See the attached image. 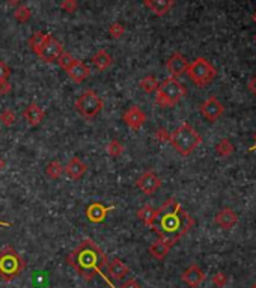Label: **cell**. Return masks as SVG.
<instances>
[{"label": "cell", "mask_w": 256, "mask_h": 288, "mask_svg": "<svg viewBox=\"0 0 256 288\" xmlns=\"http://www.w3.org/2000/svg\"><path fill=\"white\" fill-rule=\"evenodd\" d=\"M193 225V218L174 198H170L160 208H157L155 219L149 228L158 234V238L175 244L192 230Z\"/></svg>", "instance_id": "1"}, {"label": "cell", "mask_w": 256, "mask_h": 288, "mask_svg": "<svg viewBox=\"0 0 256 288\" xmlns=\"http://www.w3.org/2000/svg\"><path fill=\"white\" fill-rule=\"evenodd\" d=\"M66 262L71 268H74L84 280H92L97 274L104 279V282L115 288L113 282L106 278L104 268H107L109 260L104 250L91 238H84L81 243L66 256Z\"/></svg>", "instance_id": "2"}, {"label": "cell", "mask_w": 256, "mask_h": 288, "mask_svg": "<svg viewBox=\"0 0 256 288\" xmlns=\"http://www.w3.org/2000/svg\"><path fill=\"white\" fill-rule=\"evenodd\" d=\"M169 142L178 154L187 157L202 144V136L189 122H184L174 133H170Z\"/></svg>", "instance_id": "3"}, {"label": "cell", "mask_w": 256, "mask_h": 288, "mask_svg": "<svg viewBox=\"0 0 256 288\" xmlns=\"http://www.w3.org/2000/svg\"><path fill=\"white\" fill-rule=\"evenodd\" d=\"M155 92H157L155 103L158 106H161V108H174L186 97L187 89L181 82H178V78L169 77L163 83L158 84V89Z\"/></svg>", "instance_id": "4"}, {"label": "cell", "mask_w": 256, "mask_h": 288, "mask_svg": "<svg viewBox=\"0 0 256 288\" xmlns=\"http://www.w3.org/2000/svg\"><path fill=\"white\" fill-rule=\"evenodd\" d=\"M26 268L23 256L12 248L6 246L0 250V278L9 282L18 278Z\"/></svg>", "instance_id": "5"}, {"label": "cell", "mask_w": 256, "mask_h": 288, "mask_svg": "<svg viewBox=\"0 0 256 288\" xmlns=\"http://www.w3.org/2000/svg\"><path fill=\"white\" fill-rule=\"evenodd\" d=\"M187 74L190 77V80L199 86V88H205L208 86L214 78H216V68L211 65L210 60H207L205 58H198L195 59L192 64H189L187 68Z\"/></svg>", "instance_id": "6"}, {"label": "cell", "mask_w": 256, "mask_h": 288, "mask_svg": "<svg viewBox=\"0 0 256 288\" xmlns=\"http://www.w3.org/2000/svg\"><path fill=\"white\" fill-rule=\"evenodd\" d=\"M103 106H104V103H103L101 97L94 89H88V90L81 92V95L75 100V109L86 120L95 118L103 110Z\"/></svg>", "instance_id": "7"}, {"label": "cell", "mask_w": 256, "mask_h": 288, "mask_svg": "<svg viewBox=\"0 0 256 288\" xmlns=\"http://www.w3.org/2000/svg\"><path fill=\"white\" fill-rule=\"evenodd\" d=\"M63 53V46L56 40L53 38L51 35H48V38L45 40V42L42 44V47L38 50V56L45 62V64H53V62H57L59 56Z\"/></svg>", "instance_id": "8"}, {"label": "cell", "mask_w": 256, "mask_h": 288, "mask_svg": "<svg viewBox=\"0 0 256 288\" xmlns=\"http://www.w3.org/2000/svg\"><path fill=\"white\" fill-rule=\"evenodd\" d=\"M136 186H137L139 190L143 192V194L152 195V194H155V192L161 187V180H160L152 170H146V172H143V174L137 178Z\"/></svg>", "instance_id": "9"}, {"label": "cell", "mask_w": 256, "mask_h": 288, "mask_svg": "<svg viewBox=\"0 0 256 288\" xmlns=\"http://www.w3.org/2000/svg\"><path fill=\"white\" fill-rule=\"evenodd\" d=\"M199 110H201V114L204 115L205 120L214 122V121H217V120L223 115L225 106H223L216 97H210L208 100H205V102L201 104V109H199Z\"/></svg>", "instance_id": "10"}, {"label": "cell", "mask_w": 256, "mask_h": 288, "mask_svg": "<svg viewBox=\"0 0 256 288\" xmlns=\"http://www.w3.org/2000/svg\"><path fill=\"white\" fill-rule=\"evenodd\" d=\"M122 121L125 122V126L131 130H140L142 126L146 122V115L143 114V110L139 106H131L128 108L124 115H122Z\"/></svg>", "instance_id": "11"}, {"label": "cell", "mask_w": 256, "mask_h": 288, "mask_svg": "<svg viewBox=\"0 0 256 288\" xmlns=\"http://www.w3.org/2000/svg\"><path fill=\"white\" fill-rule=\"evenodd\" d=\"M167 71L170 72V77H181L183 74L187 72V68H189V60L186 59V56H183L181 53H174L172 56L169 58L167 64Z\"/></svg>", "instance_id": "12"}, {"label": "cell", "mask_w": 256, "mask_h": 288, "mask_svg": "<svg viewBox=\"0 0 256 288\" xmlns=\"http://www.w3.org/2000/svg\"><path fill=\"white\" fill-rule=\"evenodd\" d=\"M115 207H106L100 202H92L86 207L84 210V214H86V219L91 222V224H101L104 222L106 216L113 210Z\"/></svg>", "instance_id": "13"}, {"label": "cell", "mask_w": 256, "mask_h": 288, "mask_svg": "<svg viewBox=\"0 0 256 288\" xmlns=\"http://www.w3.org/2000/svg\"><path fill=\"white\" fill-rule=\"evenodd\" d=\"M88 170V164L81 162L78 157H72L69 158V162L63 166V174H66L68 178L71 180H80L84 174Z\"/></svg>", "instance_id": "14"}, {"label": "cell", "mask_w": 256, "mask_h": 288, "mask_svg": "<svg viewBox=\"0 0 256 288\" xmlns=\"http://www.w3.org/2000/svg\"><path fill=\"white\" fill-rule=\"evenodd\" d=\"M23 118L26 120V122L30 127H36L39 126L44 118H45V112L44 109L38 104V103H30L24 110H23Z\"/></svg>", "instance_id": "15"}, {"label": "cell", "mask_w": 256, "mask_h": 288, "mask_svg": "<svg viewBox=\"0 0 256 288\" xmlns=\"http://www.w3.org/2000/svg\"><path fill=\"white\" fill-rule=\"evenodd\" d=\"M181 279L190 286V288H198L204 279H205V273L196 266V264H192L183 274H181Z\"/></svg>", "instance_id": "16"}, {"label": "cell", "mask_w": 256, "mask_h": 288, "mask_svg": "<svg viewBox=\"0 0 256 288\" xmlns=\"http://www.w3.org/2000/svg\"><path fill=\"white\" fill-rule=\"evenodd\" d=\"M66 72L71 80H74L75 83H81L91 76V68L86 64H83L81 60H75L74 65Z\"/></svg>", "instance_id": "17"}, {"label": "cell", "mask_w": 256, "mask_h": 288, "mask_svg": "<svg viewBox=\"0 0 256 288\" xmlns=\"http://www.w3.org/2000/svg\"><path fill=\"white\" fill-rule=\"evenodd\" d=\"M216 224L223 230H231L238 224V216L231 208H223L216 214Z\"/></svg>", "instance_id": "18"}, {"label": "cell", "mask_w": 256, "mask_h": 288, "mask_svg": "<svg viewBox=\"0 0 256 288\" xmlns=\"http://www.w3.org/2000/svg\"><path fill=\"white\" fill-rule=\"evenodd\" d=\"M172 246H174V243H170V242H167V240L158 238L157 242H154V243L149 246V254H151L155 260L161 261V260H164V258L167 256V254H169V250H170V248H172Z\"/></svg>", "instance_id": "19"}, {"label": "cell", "mask_w": 256, "mask_h": 288, "mask_svg": "<svg viewBox=\"0 0 256 288\" xmlns=\"http://www.w3.org/2000/svg\"><path fill=\"white\" fill-rule=\"evenodd\" d=\"M107 270H109V274L115 279V280H121L122 278H125L130 272L128 266L121 261L119 258H115L112 260L109 264H107Z\"/></svg>", "instance_id": "20"}, {"label": "cell", "mask_w": 256, "mask_h": 288, "mask_svg": "<svg viewBox=\"0 0 256 288\" xmlns=\"http://www.w3.org/2000/svg\"><path fill=\"white\" fill-rule=\"evenodd\" d=\"M145 5L158 17L167 14L174 5V0H145Z\"/></svg>", "instance_id": "21"}, {"label": "cell", "mask_w": 256, "mask_h": 288, "mask_svg": "<svg viewBox=\"0 0 256 288\" xmlns=\"http://www.w3.org/2000/svg\"><path fill=\"white\" fill-rule=\"evenodd\" d=\"M113 64V58L106 52V50H98L94 56H92V65L98 70V71H106L107 68H110Z\"/></svg>", "instance_id": "22"}, {"label": "cell", "mask_w": 256, "mask_h": 288, "mask_svg": "<svg viewBox=\"0 0 256 288\" xmlns=\"http://www.w3.org/2000/svg\"><path fill=\"white\" fill-rule=\"evenodd\" d=\"M155 214H157V208H154L151 204L143 206V207L137 212V218H139V220H140V222H143L148 228H149V226H151V224L154 222Z\"/></svg>", "instance_id": "23"}, {"label": "cell", "mask_w": 256, "mask_h": 288, "mask_svg": "<svg viewBox=\"0 0 256 288\" xmlns=\"http://www.w3.org/2000/svg\"><path fill=\"white\" fill-rule=\"evenodd\" d=\"M47 38H48V35L44 34V32H35V34L30 36V40H29V47L32 48V52H33L35 54H36L38 50L42 47V44L45 42Z\"/></svg>", "instance_id": "24"}, {"label": "cell", "mask_w": 256, "mask_h": 288, "mask_svg": "<svg viewBox=\"0 0 256 288\" xmlns=\"http://www.w3.org/2000/svg\"><path fill=\"white\" fill-rule=\"evenodd\" d=\"M158 80L154 77V76H146L143 77L140 82H139V86L142 90H145L146 94H151V92H155L158 89Z\"/></svg>", "instance_id": "25"}, {"label": "cell", "mask_w": 256, "mask_h": 288, "mask_svg": "<svg viewBox=\"0 0 256 288\" xmlns=\"http://www.w3.org/2000/svg\"><path fill=\"white\" fill-rule=\"evenodd\" d=\"M45 174H47V176H50V178H53V180H57V178H60L62 174H63V166H62L59 162L53 160V162H50V163L47 164Z\"/></svg>", "instance_id": "26"}, {"label": "cell", "mask_w": 256, "mask_h": 288, "mask_svg": "<svg viewBox=\"0 0 256 288\" xmlns=\"http://www.w3.org/2000/svg\"><path fill=\"white\" fill-rule=\"evenodd\" d=\"M216 151L220 157H229L232 152H234V145L231 144L229 139H222L217 146H216Z\"/></svg>", "instance_id": "27"}, {"label": "cell", "mask_w": 256, "mask_h": 288, "mask_svg": "<svg viewBox=\"0 0 256 288\" xmlns=\"http://www.w3.org/2000/svg\"><path fill=\"white\" fill-rule=\"evenodd\" d=\"M107 152L112 156V157H119L122 152H124V145L118 140V139H112L109 144H107Z\"/></svg>", "instance_id": "28"}, {"label": "cell", "mask_w": 256, "mask_h": 288, "mask_svg": "<svg viewBox=\"0 0 256 288\" xmlns=\"http://www.w3.org/2000/svg\"><path fill=\"white\" fill-rule=\"evenodd\" d=\"M14 17H15V20L20 22V23H26V22H29L30 17H32L30 8H27V6H18V8L14 11Z\"/></svg>", "instance_id": "29"}, {"label": "cell", "mask_w": 256, "mask_h": 288, "mask_svg": "<svg viewBox=\"0 0 256 288\" xmlns=\"http://www.w3.org/2000/svg\"><path fill=\"white\" fill-rule=\"evenodd\" d=\"M15 121H17V115H15L11 109H5L2 114H0V122H2L5 127L14 126Z\"/></svg>", "instance_id": "30"}, {"label": "cell", "mask_w": 256, "mask_h": 288, "mask_svg": "<svg viewBox=\"0 0 256 288\" xmlns=\"http://www.w3.org/2000/svg\"><path fill=\"white\" fill-rule=\"evenodd\" d=\"M77 59H74L69 53H66V52H63L60 56H59V59H57V64H59V66L62 68V70H65V71H68L72 65H74V62H75Z\"/></svg>", "instance_id": "31"}, {"label": "cell", "mask_w": 256, "mask_h": 288, "mask_svg": "<svg viewBox=\"0 0 256 288\" xmlns=\"http://www.w3.org/2000/svg\"><path fill=\"white\" fill-rule=\"evenodd\" d=\"M109 34H110V36H112V38L119 40V38L125 34V28H124L121 23H113V24L109 28Z\"/></svg>", "instance_id": "32"}, {"label": "cell", "mask_w": 256, "mask_h": 288, "mask_svg": "<svg viewBox=\"0 0 256 288\" xmlns=\"http://www.w3.org/2000/svg\"><path fill=\"white\" fill-rule=\"evenodd\" d=\"M60 8L68 12V14H72L77 11L78 8V4H77V0H62V4H60Z\"/></svg>", "instance_id": "33"}, {"label": "cell", "mask_w": 256, "mask_h": 288, "mask_svg": "<svg viewBox=\"0 0 256 288\" xmlns=\"http://www.w3.org/2000/svg\"><path fill=\"white\" fill-rule=\"evenodd\" d=\"M11 76V68L6 62L3 60H0V82L2 80H8Z\"/></svg>", "instance_id": "34"}, {"label": "cell", "mask_w": 256, "mask_h": 288, "mask_svg": "<svg viewBox=\"0 0 256 288\" xmlns=\"http://www.w3.org/2000/svg\"><path fill=\"white\" fill-rule=\"evenodd\" d=\"M155 139L160 140V142H169V139H170V133H167L166 128H158V130L155 132Z\"/></svg>", "instance_id": "35"}, {"label": "cell", "mask_w": 256, "mask_h": 288, "mask_svg": "<svg viewBox=\"0 0 256 288\" xmlns=\"http://www.w3.org/2000/svg\"><path fill=\"white\" fill-rule=\"evenodd\" d=\"M213 282L217 285V286H225L226 285V274L225 273H217L214 278H213Z\"/></svg>", "instance_id": "36"}, {"label": "cell", "mask_w": 256, "mask_h": 288, "mask_svg": "<svg viewBox=\"0 0 256 288\" xmlns=\"http://www.w3.org/2000/svg\"><path fill=\"white\" fill-rule=\"evenodd\" d=\"M11 89H12V86L9 84L8 80H2V82H0V95H8V94L11 92Z\"/></svg>", "instance_id": "37"}, {"label": "cell", "mask_w": 256, "mask_h": 288, "mask_svg": "<svg viewBox=\"0 0 256 288\" xmlns=\"http://www.w3.org/2000/svg\"><path fill=\"white\" fill-rule=\"evenodd\" d=\"M121 288H142V286H140V284H139L134 278H130V279H127V280L122 284Z\"/></svg>", "instance_id": "38"}, {"label": "cell", "mask_w": 256, "mask_h": 288, "mask_svg": "<svg viewBox=\"0 0 256 288\" xmlns=\"http://www.w3.org/2000/svg\"><path fill=\"white\" fill-rule=\"evenodd\" d=\"M249 89H250V92L252 94H255L256 95V76L249 82Z\"/></svg>", "instance_id": "39"}, {"label": "cell", "mask_w": 256, "mask_h": 288, "mask_svg": "<svg viewBox=\"0 0 256 288\" xmlns=\"http://www.w3.org/2000/svg\"><path fill=\"white\" fill-rule=\"evenodd\" d=\"M6 2H8L9 5H12V6H17V5H20L21 0H6Z\"/></svg>", "instance_id": "40"}, {"label": "cell", "mask_w": 256, "mask_h": 288, "mask_svg": "<svg viewBox=\"0 0 256 288\" xmlns=\"http://www.w3.org/2000/svg\"><path fill=\"white\" fill-rule=\"evenodd\" d=\"M5 164H6V163H5V160L2 158V156H0V172H2V170L5 169Z\"/></svg>", "instance_id": "41"}, {"label": "cell", "mask_w": 256, "mask_h": 288, "mask_svg": "<svg viewBox=\"0 0 256 288\" xmlns=\"http://www.w3.org/2000/svg\"><path fill=\"white\" fill-rule=\"evenodd\" d=\"M0 226H11V224H9V222H2V220H0Z\"/></svg>", "instance_id": "42"}, {"label": "cell", "mask_w": 256, "mask_h": 288, "mask_svg": "<svg viewBox=\"0 0 256 288\" xmlns=\"http://www.w3.org/2000/svg\"><path fill=\"white\" fill-rule=\"evenodd\" d=\"M253 22H255V23H256V12H255V14H253Z\"/></svg>", "instance_id": "43"}, {"label": "cell", "mask_w": 256, "mask_h": 288, "mask_svg": "<svg viewBox=\"0 0 256 288\" xmlns=\"http://www.w3.org/2000/svg\"><path fill=\"white\" fill-rule=\"evenodd\" d=\"M255 142H256V136H255ZM250 150H252V151H253V150H256V145H255L253 148H250Z\"/></svg>", "instance_id": "44"}, {"label": "cell", "mask_w": 256, "mask_h": 288, "mask_svg": "<svg viewBox=\"0 0 256 288\" xmlns=\"http://www.w3.org/2000/svg\"><path fill=\"white\" fill-rule=\"evenodd\" d=\"M250 288H256V284H253V285H252Z\"/></svg>", "instance_id": "45"}, {"label": "cell", "mask_w": 256, "mask_h": 288, "mask_svg": "<svg viewBox=\"0 0 256 288\" xmlns=\"http://www.w3.org/2000/svg\"><path fill=\"white\" fill-rule=\"evenodd\" d=\"M255 41H256V36H255Z\"/></svg>", "instance_id": "46"}]
</instances>
